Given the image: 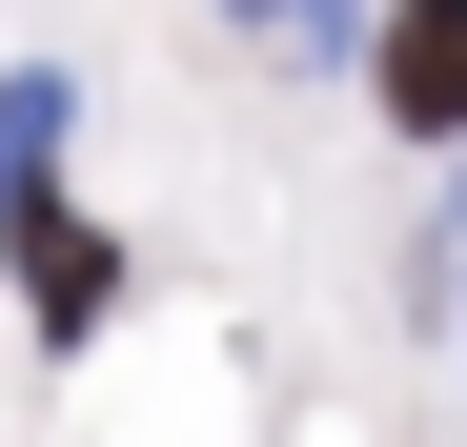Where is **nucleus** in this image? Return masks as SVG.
<instances>
[{"instance_id": "f257e3e1", "label": "nucleus", "mask_w": 467, "mask_h": 447, "mask_svg": "<svg viewBox=\"0 0 467 447\" xmlns=\"http://www.w3.org/2000/svg\"><path fill=\"white\" fill-rule=\"evenodd\" d=\"M366 102L407 122V142H467V0H386V41H366Z\"/></svg>"}, {"instance_id": "f03ea898", "label": "nucleus", "mask_w": 467, "mask_h": 447, "mask_svg": "<svg viewBox=\"0 0 467 447\" xmlns=\"http://www.w3.org/2000/svg\"><path fill=\"white\" fill-rule=\"evenodd\" d=\"M0 244H21V306H41V326H102V306H122V244H102V224L41 203V224H0Z\"/></svg>"}, {"instance_id": "7ed1b4c3", "label": "nucleus", "mask_w": 467, "mask_h": 447, "mask_svg": "<svg viewBox=\"0 0 467 447\" xmlns=\"http://www.w3.org/2000/svg\"><path fill=\"white\" fill-rule=\"evenodd\" d=\"M61 122H82V102H61V61H21V82H0V224L61 203Z\"/></svg>"}, {"instance_id": "20e7f679", "label": "nucleus", "mask_w": 467, "mask_h": 447, "mask_svg": "<svg viewBox=\"0 0 467 447\" xmlns=\"http://www.w3.org/2000/svg\"><path fill=\"white\" fill-rule=\"evenodd\" d=\"M244 21H305V0H244Z\"/></svg>"}]
</instances>
